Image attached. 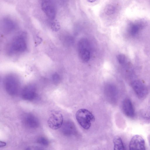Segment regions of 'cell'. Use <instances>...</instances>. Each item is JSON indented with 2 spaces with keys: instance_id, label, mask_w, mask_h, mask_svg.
<instances>
[{
  "instance_id": "6da1fadb",
  "label": "cell",
  "mask_w": 150,
  "mask_h": 150,
  "mask_svg": "<svg viewBox=\"0 0 150 150\" xmlns=\"http://www.w3.org/2000/svg\"><path fill=\"white\" fill-rule=\"evenodd\" d=\"M76 118L81 126L86 130L90 128L92 123L95 120L93 114L88 110L83 108L80 109L77 111Z\"/></svg>"
},
{
  "instance_id": "7a4b0ae2",
  "label": "cell",
  "mask_w": 150,
  "mask_h": 150,
  "mask_svg": "<svg viewBox=\"0 0 150 150\" xmlns=\"http://www.w3.org/2000/svg\"><path fill=\"white\" fill-rule=\"evenodd\" d=\"M79 56L83 62H87L90 58V47L88 40L85 38L81 39L78 44Z\"/></svg>"
},
{
  "instance_id": "3957f363",
  "label": "cell",
  "mask_w": 150,
  "mask_h": 150,
  "mask_svg": "<svg viewBox=\"0 0 150 150\" xmlns=\"http://www.w3.org/2000/svg\"><path fill=\"white\" fill-rule=\"evenodd\" d=\"M4 83L6 90L8 94L14 96L17 93L19 85L16 77L11 75L7 76L5 79Z\"/></svg>"
},
{
  "instance_id": "277c9868",
  "label": "cell",
  "mask_w": 150,
  "mask_h": 150,
  "mask_svg": "<svg viewBox=\"0 0 150 150\" xmlns=\"http://www.w3.org/2000/svg\"><path fill=\"white\" fill-rule=\"evenodd\" d=\"M41 6L42 10L48 18L54 19L56 9L54 0H41Z\"/></svg>"
},
{
  "instance_id": "5b68a950",
  "label": "cell",
  "mask_w": 150,
  "mask_h": 150,
  "mask_svg": "<svg viewBox=\"0 0 150 150\" xmlns=\"http://www.w3.org/2000/svg\"><path fill=\"white\" fill-rule=\"evenodd\" d=\"M23 35L17 36L13 40L11 45L10 51L12 53L24 52L26 49L27 45L25 39Z\"/></svg>"
},
{
  "instance_id": "8992f818",
  "label": "cell",
  "mask_w": 150,
  "mask_h": 150,
  "mask_svg": "<svg viewBox=\"0 0 150 150\" xmlns=\"http://www.w3.org/2000/svg\"><path fill=\"white\" fill-rule=\"evenodd\" d=\"M63 117L59 112L51 111L47 120L49 127L51 129H56L60 128L63 124Z\"/></svg>"
},
{
  "instance_id": "52a82bcc",
  "label": "cell",
  "mask_w": 150,
  "mask_h": 150,
  "mask_svg": "<svg viewBox=\"0 0 150 150\" xmlns=\"http://www.w3.org/2000/svg\"><path fill=\"white\" fill-rule=\"evenodd\" d=\"M131 85L138 97L140 99H145L148 94V90L146 86L140 81L136 80L133 81Z\"/></svg>"
},
{
  "instance_id": "ba28073f",
  "label": "cell",
  "mask_w": 150,
  "mask_h": 150,
  "mask_svg": "<svg viewBox=\"0 0 150 150\" xmlns=\"http://www.w3.org/2000/svg\"><path fill=\"white\" fill-rule=\"evenodd\" d=\"M130 150H145V142L139 135H135L132 138L129 144Z\"/></svg>"
},
{
  "instance_id": "9c48e42d",
  "label": "cell",
  "mask_w": 150,
  "mask_h": 150,
  "mask_svg": "<svg viewBox=\"0 0 150 150\" xmlns=\"http://www.w3.org/2000/svg\"><path fill=\"white\" fill-rule=\"evenodd\" d=\"M36 89L33 85H29L25 87L21 93L22 98L26 100L31 101L35 99L36 96Z\"/></svg>"
},
{
  "instance_id": "30bf717a",
  "label": "cell",
  "mask_w": 150,
  "mask_h": 150,
  "mask_svg": "<svg viewBox=\"0 0 150 150\" xmlns=\"http://www.w3.org/2000/svg\"><path fill=\"white\" fill-rule=\"evenodd\" d=\"M122 109L123 112L127 117L132 118L134 115V111L132 102L128 98L124 100L122 103Z\"/></svg>"
},
{
  "instance_id": "8fae6325",
  "label": "cell",
  "mask_w": 150,
  "mask_h": 150,
  "mask_svg": "<svg viewBox=\"0 0 150 150\" xmlns=\"http://www.w3.org/2000/svg\"><path fill=\"white\" fill-rule=\"evenodd\" d=\"M23 121L25 125L31 128H36L39 126V122L37 117L31 114H27L23 117Z\"/></svg>"
},
{
  "instance_id": "7c38bea8",
  "label": "cell",
  "mask_w": 150,
  "mask_h": 150,
  "mask_svg": "<svg viewBox=\"0 0 150 150\" xmlns=\"http://www.w3.org/2000/svg\"><path fill=\"white\" fill-rule=\"evenodd\" d=\"M62 127V132L66 136H71L76 133L75 126L73 123L71 121H66L63 124Z\"/></svg>"
},
{
  "instance_id": "4fadbf2b",
  "label": "cell",
  "mask_w": 150,
  "mask_h": 150,
  "mask_svg": "<svg viewBox=\"0 0 150 150\" xmlns=\"http://www.w3.org/2000/svg\"><path fill=\"white\" fill-rule=\"evenodd\" d=\"M139 116L141 120L146 123L150 122V106L140 110Z\"/></svg>"
},
{
  "instance_id": "5bb4252c",
  "label": "cell",
  "mask_w": 150,
  "mask_h": 150,
  "mask_svg": "<svg viewBox=\"0 0 150 150\" xmlns=\"http://www.w3.org/2000/svg\"><path fill=\"white\" fill-rule=\"evenodd\" d=\"M16 25L14 22L11 19L6 18L3 21L2 27L5 32L9 33L14 29Z\"/></svg>"
},
{
  "instance_id": "9a60e30c",
  "label": "cell",
  "mask_w": 150,
  "mask_h": 150,
  "mask_svg": "<svg viewBox=\"0 0 150 150\" xmlns=\"http://www.w3.org/2000/svg\"><path fill=\"white\" fill-rule=\"evenodd\" d=\"M143 27L142 24L140 22L132 23L130 24L128 32L132 35L137 34Z\"/></svg>"
},
{
  "instance_id": "2e32d148",
  "label": "cell",
  "mask_w": 150,
  "mask_h": 150,
  "mask_svg": "<svg viewBox=\"0 0 150 150\" xmlns=\"http://www.w3.org/2000/svg\"><path fill=\"white\" fill-rule=\"evenodd\" d=\"M114 150H124L125 148L121 138L119 137L116 136L113 140Z\"/></svg>"
},
{
  "instance_id": "e0dca14e",
  "label": "cell",
  "mask_w": 150,
  "mask_h": 150,
  "mask_svg": "<svg viewBox=\"0 0 150 150\" xmlns=\"http://www.w3.org/2000/svg\"><path fill=\"white\" fill-rule=\"evenodd\" d=\"M50 26L51 29L53 30L57 31L59 30L60 28V25L59 22L56 20L54 19L51 20Z\"/></svg>"
},
{
  "instance_id": "ac0fdd59",
  "label": "cell",
  "mask_w": 150,
  "mask_h": 150,
  "mask_svg": "<svg viewBox=\"0 0 150 150\" xmlns=\"http://www.w3.org/2000/svg\"><path fill=\"white\" fill-rule=\"evenodd\" d=\"M37 142L45 146H47L49 144L48 140L45 138L42 137H40L38 139Z\"/></svg>"
},
{
  "instance_id": "d6986e66",
  "label": "cell",
  "mask_w": 150,
  "mask_h": 150,
  "mask_svg": "<svg viewBox=\"0 0 150 150\" xmlns=\"http://www.w3.org/2000/svg\"><path fill=\"white\" fill-rule=\"evenodd\" d=\"M118 62L121 64H124L126 62V58L125 56L122 54H118L117 57Z\"/></svg>"
},
{
  "instance_id": "ffe728a7",
  "label": "cell",
  "mask_w": 150,
  "mask_h": 150,
  "mask_svg": "<svg viewBox=\"0 0 150 150\" xmlns=\"http://www.w3.org/2000/svg\"><path fill=\"white\" fill-rule=\"evenodd\" d=\"M53 81L55 83H58L60 80V77L59 75L57 74H54L52 76Z\"/></svg>"
},
{
  "instance_id": "44dd1931",
  "label": "cell",
  "mask_w": 150,
  "mask_h": 150,
  "mask_svg": "<svg viewBox=\"0 0 150 150\" xmlns=\"http://www.w3.org/2000/svg\"><path fill=\"white\" fill-rule=\"evenodd\" d=\"M6 143L4 142H2L1 141L0 142V147L4 146L6 145Z\"/></svg>"
},
{
  "instance_id": "7402d4cb",
  "label": "cell",
  "mask_w": 150,
  "mask_h": 150,
  "mask_svg": "<svg viewBox=\"0 0 150 150\" xmlns=\"http://www.w3.org/2000/svg\"><path fill=\"white\" fill-rule=\"evenodd\" d=\"M89 1L91 2H93L95 1L96 0H88Z\"/></svg>"
},
{
  "instance_id": "603a6c76",
  "label": "cell",
  "mask_w": 150,
  "mask_h": 150,
  "mask_svg": "<svg viewBox=\"0 0 150 150\" xmlns=\"http://www.w3.org/2000/svg\"><path fill=\"white\" fill-rule=\"evenodd\" d=\"M149 142L150 143V136H149Z\"/></svg>"
}]
</instances>
